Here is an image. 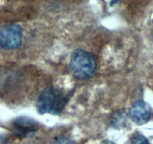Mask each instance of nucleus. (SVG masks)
Returning <instances> with one entry per match:
<instances>
[{"label": "nucleus", "mask_w": 153, "mask_h": 144, "mask_svg": "<svg viewBox=\"0 0 153 144\" xmlns=\"http://www.w3.org/2000/svg\"><path fill=\"white\" fill-rule=\"evenodd\" d=\"M127 120H128V115L123 109L115 111L110 117L111 124L116 129H120L125 127Z\"/></svg>", "instance_id": "obj_6"}, {"label": "nucleus", "mask_w": 153, "mask_h": 144, "mask_svg": "<svg viewBox=\"0 0 153 144\" xmlns=\"http://www.w3.org/2000/svg\"><path fill=\"white\" fill-rule=\"evenodd\" d=\"M22 29L17 24H11L0 30V46L5 50H14L22 43Z\"/></svg>", "instance_id": "obj_3"}, {"label": "nucleus", "mask_w": 153, "mask_h": 144, "mask_svg": "<svg viewBox=\"0 0 153 144\" xmlns=\"http://www.w3.org/2000/svg\"><path fill=\"white\" fill-rule=\"evenodd\" d=\"M68 100V98L61 90L53 86H48L39 95L36 106L41 114H58L65 107Z\"/></svg>", "instance_id": "obj_1"}, {"label": "nucleus", "mask_w": 153, "mask_h": 144, "mask_svg": "<svg viewBox=\"0 0 153 144\" xmlns=\"http://www.w3.org/2000/svg\"><path fill=\"white\" fill-rule=\"evenodd\" d=\"M97 65L95 57L85 50H76L70 58V70L78 80H88L93 77L95 75Z\"/></svg>", "instance_id": "obj_2"}, {"label": "nucleus", "mask_w": 153, "mask_h": 144, "mask_svg": "<svg viewBox=\"0 0 153 144\" xmlns=\"http://www.w3.org/2000/svg\"><path fill=\"white\" fill-rule=\"evenodd\" d=\"M129 115L132 121L136 124H143L150 119L152 109L145 101L137 100L131 106Z\"/></svg>", "instance_id": "obj_4"}, {"label": "nucleus", "mask_w": 153, "mask_h": 144, "mask_svg": "<svg viewBox=\"0 0 153 144\" xmlns=\"http://www.w3.org/2000/svg\"><path fill=\"white\" fill-rule=\"evenodd\" d=\"M104 142H105L106 144H114V143H113V142H110V141H107V140H105V141Z\"/></svg>", "instance_id": "obj_9"}, {"label": "nucleus", "mask_w": 153, "mask_h": 144, "mask_svg": "<svg viewBox=\"0 0 153 144\" xmlns=\"http://www.w3.org/2000/svg\"><path fill=\"white\" fill-rule=\"evenodd\" d=\"M54 144H76L73 142L72 140L69 139V138L65 137V136H61V137L58 138L55 140Z\"/></svg>", "instance_id": "obj_8"}, {"label": "nucleus", "mask_w": 153, "mask_h": 144, "mask_svg": "<svg viewBox=\"0 0 153 144\" xmlns=\"http://www.w3.org/2000/svg\"><path fill=\"white\" fill-rule=\"evenodd\" d=\"M131 144H150L148 140L140 133H135L131 137Z\"/></svg>", "instance_id": "obj_7"}, {"label": "nucleus", "mask_w": 153, "mask_h": 144, "mask_svg": "<svg viewBox=\"0 0 153 144\" xmlns=\"http://www.w3.org/2000/svg\"><path fill=\"white\" fill-rule=\"evenodd\" d=\"M13 126L15 132L19 135L28 136L35 132L36 123L32 119L27 117H20L13 122Z\"/></svg>", "instance_id": "obj_5"}]
</instances>
